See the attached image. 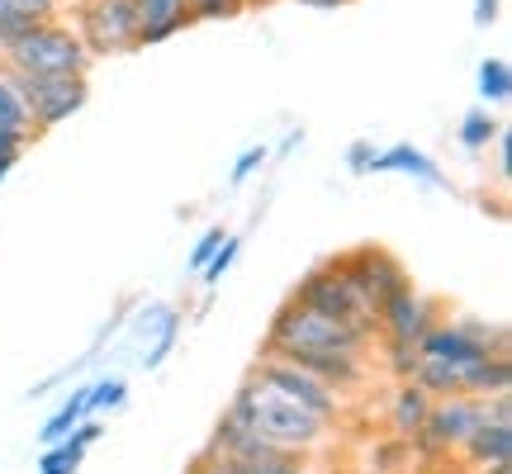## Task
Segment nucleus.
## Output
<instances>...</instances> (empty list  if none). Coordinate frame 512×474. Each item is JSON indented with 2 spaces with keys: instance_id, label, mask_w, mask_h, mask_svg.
<instances>
[{
  "instance_id": "2eb2a0df",
  "label": "nucleus",
  "mask_w": 512,
  "mask_h": 474,
  "mask_svg": "<svg viewBox=\"0 0 512 474\" xmlns=\"http://www.w3.org/2000/svg\"><path fill=\"white\" fill-rule=\"evenodd\" d=\"M223 465H228V474H323L318 456H304V451H271L261 460H223Z\"/></svg>"
},
{
  "instance_id": "9b49d317",
  "label": "nucleus",
  "mask_w": 512,
  "mask_h": 474,
  "mask_svg": "<svg viewBox=\"0 0 512 474\" xmlns=\"http://www.w3.org/2000/svg\"><path fill=\"white\" fill-rule=\"evenodd\" d=\"M285 361L304 365L309 375H318V380L328 384V389H337L342 399H351V394H361V384L370 380V351H304V356H285Z\"/></svg>"
},
{
  "instance_id": "a211bd4d",
  "label": "nucleus",
  "mask_w": 512,
  "mask_h": 474,
  "mask_svg": "<svg viewBox=\"0 0 512 474\" xmlns=\"http://www.w3.org/2000/svg\"><path fill=\"white\" fill-rule=\"evenodd\" d=\"M0 128H5V133H29V138H34V124H29V110H24V100H19V91H15L10 67H0Z\"/></svg>"
},
{
  "instance_id": "7c9ffc66",
  "label": "nucleus",
  "mask_w": 512,
  "mask_h": 474,
  "mask_svg": "<svg viewBox=\"0 0 512 474\" xmlns=\"http://www.w3.org/2000/svg\"><path fill=\"white\" fill-rule=\"evenodd\" d=\"M498 5H503V0H475V24L479 29H489V24L498 19Z\"/></svg>"
},
{
  "instance_id": "4be33fe9",
  "label": "nucleus",
  "mask_w": 512,
  "mask_h": 474,
  "mask_svg": "<svg viewBox=\"0 0 512 474\" xmlns=\"http://www.w3.org/2000/svg\"><path fill=\"white\" fill-rule=\"evenodd\" d=\"M380 365H384V375L399 384V380H413L418 375V365H422V351L418 347H399V342H380Z\"/></svg>"
},
{
  "instance_id": "39448f33",
  "label": "nucleus",
  "mask_w": 512,
  "mask_h": 474,
  "mask_svg": "<svg viewBox=\"0 0 512 474\" xmlns=\"http://www.w3.org/2000/svg\"><path fill=\"white\" fill-rule=\"evenodd\" d=\"M15 91H19V100H24V110H29L34 133H43V128L67 124L72 114L86 110L91 76H15Z\"/></svg>"
},
{
  "instance_id": "bb28decb",
  "label": "nucleus",
  "mask_w": 512,
  "mask_h": 474,
  "mask_svg": "<svg viewBox=\"0 0 512 474\" xmlns=\"http://www.w3.org/2000/svg\"><path fill=\"white\" fill-rule=\"evenodd\" d=\"M223 228H209V233H200V242H195V247H190V275H200L204 271V261H209V256L219 252V242H223Z\"/></svg>"
},
{
  "instance_id": "412c9836",
  "label": "nucleus",
  "mask_w": 512,
  "mask_h": 474,
  "mask_svg": "<svg viewBox=\"0 0 512 474\" xmlns=\"http://www.w3.org/2000/svg\"><path fill=\"white\" fill-rule=\"evenodd\" d=\"M124 403H128V380L124 375H95L91 380V418L119 413Z\"/></svg>"
},
{
  "instance_id": "f3484780",
  "label": "nucleus",
  "mask_w": 512,
  "mask_h": 474,
  "mask_svg": "<svg viewBox=\"0 0 512 474\" xmlns=\"http://www.w3.org/2000/svg\"><path fill=\"white\" fill-rule=\"evenodd\" d=\"M498 128H503V119H498L489 105H479V110H470L465 119H460L456 138H460V147H465V152H489V143L498 138Z\"/></svg>"
},
{
  "instance_id": "473e14b6",
  "label": "nucleus",
  "mask_w": 512,
  "mask_h": 474,
  "mask_svg": "<svg viewBox=\"0 0 512 474\" xmlns=\"http://www.w3.org/2000/svg\"><path fill=\"white\" fill-rule=\"evenodd\" d=\"M299 143H304V128H290V133H285V143L275 147V157H290V152H294Z\"/></svg>"
},
{
  "instance_id": "6e6552de",
  "label": "nucleus",
  "mask_w": 512,
  "mask_h": 474,
  "mask_svg": "<svg viewBox=\"0 0 512 474\" xmlns=\"http://www.w3.org/2000/svg\"><path fill=\"white\" fill-rule=\"evenodd\" d=\"M332 261H337V271H342L351 285L361 290V299H366L375 313H380L384 299H394L399 290H408V285H413V275L403 271L399 256L389 252V247H375V242H366V247H351V252H337Z\"/></svg>"
},
{
  "instance_id": "f704fd0d",
  "label": "nucleus",
  "mask_w": 512,
  "mask_h": 474,
  "mask_svg": "<svg viewBox=\"0 0 512 474\" xmlns=\"http://www.w3.org/2000/svg\"><path fill=\"white\" fill-rule=\"evenodd\" d=\"M475 474H512V465H494V470H475Z\"/></svg>"
},
{
  "instance_id": "9d476101",
  "label": "nucleus",
  "mask_w": 512,
  "mask_h": 474,
  "mask_svg": "<svg viewBox=\"0 0 512 474\" xmlns=\"http://www.w3.org/2000/svg\"><path fill=\"white\" fill-rule=\"evenodd\" d=\"M441 318H446L441 299L422 294L418 285H408V290H399L394 299L380 304V313H375V337H380V342H399V347H418Z\"/></svg>"
},
{
  "instance_id": "7ed1b4c3",
  "label": "nucleus",
  "mask_w": 512,
  "mask_h": 474,
  "mask_svg": "<svg viewBox=\"0 0 512 474\" xmlns=\"http://www.w3.org/2000/svg\"><path fill=\"white\" fill-rule=\"evenodd\" d=\"M91 62L95 57L86 53L81 34L62 19L34 24L29 34L0 48V67H10L15 76H91Z\"/></svg>"
},
{
  "instance_id": "423d86ee",
  "label": "nucleus",
  "mask_w": 512,
  "mask_h": 474,
  "mask_svg": "<svg viewBox=\"0 0 512 474\" xmlns=\"http://www.w3.org/2000/svg\"><path fill=\"white\" fill-rule=\"evenodd\" d=\"M479 422H484V399H470V394H456V399H432V413L422 422V432L408 446L413 456H460V446L470 441Z\"/></svg>"
},
{
  "instance_id": "f8f14e48",
  "label": "nucleus",
  "mask_w": 512,
  "mask_h": 474,
  "mask_svg": "<svg viewBox=\"0 0 512 474\" xmlns=\"http://www.w3.org/2000/svg\"><path fill=\"white\" fill-rule=\"evenodd\" d=\"M408 176V181H418V185H427V190H446V171H441L422 147H413V143H394V147H380L375 152V166H370V176Z\"/></svg>"
},
{
  "instance_id": "f257e3e1",
  "label": "nucleus",
  "mask_w": 512,
  "mask_h": 474,
  "mask_svg": "<svg viewBox=\"0 0 512 474\" xmlns=\"http://www.w3.org/2000/svg\"><path fill=\"white\" fill-rule=\"evenodd\" d=\"M223 413H233L242 427H252L256 437H266L271 446H280V451L323 456V451H332V441H337V427H332V422L313 418L309 408L290 403L280 389H271V384L261 380L256 370L242 375V384L233 389V403H228Z\"/></svg>"
},
{
  "instance_id": "20e7f679",
  "label": "nucleus",
  "mask_w": 512,
  "mask_h": 474,
  "mask_svg": "<svg viewBox=\"0 0 512 474\" xmlns=\"http://www.w3.org/2000/svg\"><path fill=\"white\" fill-rule=\"evenodd\" d=\"M290 304H304V309L323 313V318H337V323H351V328H366L375 332V309H370L361 290L351 285L347 275L337 271V261H323V266H313L299 285H294Z\"/></svg>"
},
{
  "instance_id": "72a5a7b5",
  "label": "nucleus",
  "mask_w": 512,
  "mask_h": 474,
  "mask_svg": "<svg viewBox=\"0 0 512 474\" xmlns=\"http://www.w3.org/2000/svg\"><path fill=\"white\" fill-rule=\"evenodd\" d=\"M299 5H313V10H337V5H347V0H299Z\"/></svg>"
},
{
  "instance_id": "1a4fd4ad",
  "label": "nucleus",
  "mask_w": 512,
  "mask_h": 474,
  "mask_svg": "<svg viewBox=\"0 0 512 474\" xmlns=\"http://www.w3.org/2000/svg\"><path fill=\"white\" fill-rule=\"evenodd\" d=\"M76 34H81V43H86L91 57L133 53V48H138L133 0H86V5H81V19H76Z\"/></svg>"
},
{
  "instance_id": "dca6fc26",
  "label": "nucleus",
  "mask_w": 512,
  "mask_h": 474,
  "mask_svg": "<svg viewBox=\"0 0 512 474\" xmlns=\"http://www.w3.org/2000/svg\"><path fill=\"white\" fill-rule=\"evenodd\" d=\"M81 418H91V380H81L72 389V394H67V403H62V408H57L53 418L43 422V427H38V441H43V446H53V441H62V437H72V427Z\"/></svg>"
},
{
  "instance_id": "f03ea898",
  "label": "nucleus",
  "mask_w": 512,
  "mask_h": 474,
  "mask_svg": "<svg viewBox=\"0 0 512 474\" xmlns=\"http://www.w3.org/2000/svg\"><path fill=\"white\" fill-rule=\"evenodd\" d=\"M375 347V332L323 318V313L304 309V304H280L266 328L261 356H304V351H370Z\"/></svg>"
},
{
  "instance_id": "a878e982",
  "label": "nucleus",
  "mask_w": 512,
  "mask_h": 474,
  "mask_svg": "<svg viewBox=\"0 0 512 474\" xmlns=\"http://www.w3.org/2000/svg\"><path fill=\"white\" fill-rule=\"evenodd\" d=\"M190 5V24L195 19H233L247 10V0H185Z\"/></svg>"
},
{
  "instance_id": "aec40b11",
  "label": "nucleus",
  "mask_w": 512,
  "mask_h": 474,
  "mask_svg": "<svg viewBox=\"0 0 512 474\" xmlns=\"http://www.w3.org/2000/svg\"><path fill=\"white\" fill-rule=\"evenodd\" d=\"M81 460H86V446L76 437H62L53 446H43V456H38V474H76L81 470Z\"/></svg>"
},
{
  "instance_id": "c756f323",
  "label": "nucleus",
  "mask_w": 512,
  "mask_h": 474,
  "mask_svg": "<svg viewBox=\"0 0 512 474\" xmlns=\"http://www.w3.org/2000/svg\"><path fill=\"white\" fill-rule=\"evenodd\" d=\"M24 147H29V133H5V128H0V157L19 162V157H24Z\"/></svg>"
},
{
  "instance_id": "c85d7f7f",
  "label": "nucleus",
  "mask_w": 512,
  "mask_h": 474,
  "mask_svg": "<svg viewBox=\"0 0 512 474\" xmlns=\"http://www.w3.org/2000/svg\"><path fill=\"white\" fill-rule=\"evenodd\" d=\"M489 147H494V166H498V176L508 181V176H512V133H508V128H498V138H494Z\"/></svg>"
},
{
  "instance_id": "0eeeda50",
  "label": "nucleus",
  "mask_w": 512,
  "mask_h": 474,
  "mask_svg": "<svg viewBox=\"0 0 512 474\" xmlns=\"http://www.w3.org/2000/svg\"><path fill=\"white\" fill-rule=\"evenodd\" d=\"M261 380L271 384V389H280L290 403H299V408H309L313 418H323V422H337L347 418V399L337 394V389H328V384L318 380V375H309L304 365H294V361H285V356H256V365H252Z\"/></svg>"
},
{
  "instance_id": "c9c22d12",
  "label": "nucleus",
  "mask_w": 512,
  "mask_h": 474,
  "mask_svg": "<svg viewBox=\"0 0 512 474\" xmlns=\"http://www.w3.org/2000/svg\"><path fill=\"white\" fill-rule=\"evenodd\" d=\"M252 5H271V0H247V10H252Z\"/></svg>"
},
{
  "instance_id": "e433bc0d",
  "label": "nucleus",
  "mask_w": 512,
  "mask_h": 474,
  "mask_svg": "<svg viewBox=\"0 0 512 474\" xmlns=\"http://www.w3.org/2000/svg\"><path fill=\"white\" fill-rule=\"evenodd\" d=\"M0 10H5V0H0Z\"/></svg>"
},
{
  "instance_id": "393cba45",
  "label": "nucleus",
  "mask_w": 512,
  "mask_h": 474,
  "mask_svg": "<svg viewBox=\"0 0 512 474\" xmlns=\"http://www.w3.org/2000/svg\"><path fill=\"white\" fill-rule=\"evenodd\" d=\"M271 162V147L266 143H256V147H247V152H242L238 162H233V171H228V181L233 185H247L256 176V171H261V166Z\"/></svg>"
},
{
  "instance_id": "2f4dec72",
  "label": "nucleus",
  "mask_w": 512,
  "mask_h": 474,
  "mask_svg": "<svg viewBox=\"0 0 512 474\" xmlns=\"http://www.w3.org/2000/svg\"><path fill=\"white\" fill-rule=\"evenodd\" d=\"M185 474H228V465H223V460H214V456H200Z\"/></svg>"
},
{
  "instance_id": "4468645a",
  "label": "nucleus",
  "mask_w": 512,
  "mask_h": 474,
  "mask_svg": "<svg viewBox=\"0 0 512 474\" xmlns=\"http://www.w3.org/2000/svg\"><path fill=\"white\" fill-rule=\"evenodd\" d=\"M427 413H432V394L418 380H399L394 394H389V437L413 441L422 432Z\"/></svg>"
},
{
  "instance_id": "ddd939ff",
  "label": "nucleus",
  "mask_w": 512,
  "mask_h": 474,
  "mask_svg": "<svg viewBox=\"0 0 512 474\" xmlns=\"http://www.w3.org/2000/svg\"><path fill=\"white\" fill-rule=\"evenodd\" d=\"M133 15H138V48H152L190 24V5L185 0H133Z\"/></svg>"
},
{
  "instance_id": "cd10ccee",
  "label": "nucleus",
  "mask_w": 512,
  "mask_h": 474,
  "mask_svg": "<svg viewBox=\"0 0 512 474\" xmlns=\"http://www.w3.org/2000/svg\"><path fill=\"white\" fill-rule=\"evenodd\" d=\"M375 152H380L375 143L356 138V143L347 147V171H351V176H370V166H375Z\"/></svg>"
},
{
  "instance_id": "6ab92c4d",
  "label": "nucleus",
  "mask_w": 512,
  "mask_h": 474,
  "mask_svg": "<svg viewBox=\"0 0 512 474\" xmlns=\"http://www.w3.org/2000/svg\"><path fill=\"white\" fill-rule=\"evenodd\" d=\"M512 95V67L503 57H484L479 62V100L484 105H508Z\"/></svg>"
},
{
  "instance_id": "b1692460",
  "label": "nucleus",
  "mask_w": 512,
  "mask_h": 474,
  "mask_svg": "<svg viewBox=\"0 0 512 474\" xmlns=\"http://www.w3.org/2000/svg\"><path fill=\"white\" fill-rule=\"evenodd\" d=\"M176 342H181V313L166 323L152 342H147V351H143V370H162L166 361H171V351H176Z\"/></svg>"
},
{
  "instance_id": "5701e85b",
  "label": "nucleus",
  "mask_w": 512,
  "mask_h": 474,
  "mask_svg": "<svg viewBox=\"0 0 512 474\" xmlns=\"http://www.w3.org/2000/svg\"><path fill=\"white\" fill-rule=\"evenodd\" d=\"M238 252H242V237L238 233H228L219 242V252L204 261V271H200V280H204V290H219L223 285V275L233 271V261H238Z\"/></svg>"
}]
</instances>
